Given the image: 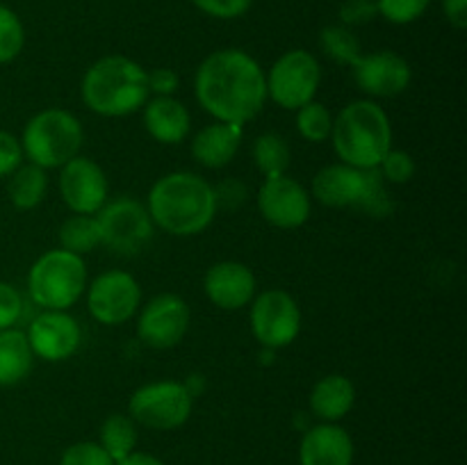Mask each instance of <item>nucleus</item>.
Segmentation results:
<instances>
[{"instance_id": "obj_1", "label": "nucleus", "mask_w": 467, "mask_h": 465, "mask_svg": "<svg viewBox=\"0 0 467 465\" xmlns=\"http://www.w3.org/2000/svg\"><path fill=\"white\" fill-rule=\"evenodd\" d=\"M196 100L217 121L244 128L267 103V78L263 67L240 48L210 53L196 68Z\"/></svg>"}, {"instance_id": "obj_2", "label": "nucleus", "mask_w": 467, "mask_h": 465, "mask_svg": "<svg viewBox=\"0 0 467 465\" xmlns=\"http://www.w3.org/2000/svg\"><path fill=\"white\" fill-rule=\"evenodd\" d=\"M150 219L164 232L192 237L203 232L217 214L214 187L192 171H173L160 178L149 191Z\"/></svg>"}, {"instance_id": "obj_3", "label": "nucleus", "mask_w": 467, "mask_h": 465, "mask_svg": "<svg viewBox=\"0 0 467 465\" xmlns=\"http://www.w3.org/2000/svg\"><path fill=\"white\" fill-rule=\"evenodd\" d=\"M82 100L100 117H128L149 100V80L141 64L123 55H108L87 68Z\"/></svg>"}, {"instance_id": "obj_4", "label": "nucleus", "mask_w": 467, "mask_h": 465, "mask_svg": "<svg viewBox=\"0 0 467 465\" xmlns=\"http://www.w3.org/2000/svg\"><path fill=\"white\" fill-rule=\"evenodd\" d=\"M337 158L356 169H379L392 149V126L374 100H354L333 119L331 137Z\"/></svg>"}, {"instance_id": "obj_5", "label": "nucleus", "mask_w": 467, "mask_h": 465, "mask_svg": "<svg viewBox=\"0 0 467 465\" xmlns=\"http://www.w3.org/2000/svg\"><path fill=\"white\" fill-rule=\"evenodd\" d=\"M313 196L328 208H356L372 217H383L392 208L379 169H356L328 164L313 178Z\"/></svg>"}, {"instance_id": "obj_6", "label": "nucleus", "mask_w": 467, "mask_h": 465, "mask_svg": "<svg viewBox=\"0 0 467 465\" xmlns=\"http://www.w3.org/2000/svg\"><path fill=\"white\" fill-rule=\"evenodd\" d=\"M23 158L41 169H59L80 155L85 130L82 123L67 109L50 108L35 114L23 128Z\"/></svg>"}, {"instance_id": "obj_7", "label": "nucleus", "mask_w": 467, "mask_h": 465, "mask_svg": "<svg viewBox=\"0 0 467 465\" xmlns=\"http://www.w3.org/2000/svg\"><path fill=\"white\" fill-rule=\"evenodd\" d=\"M85 258L64 249L46 251L27 274L30 299L44 310H68L85 294Z\"/></svg>"}, {"instance_id": "obj_8", "label": "nucleus", "mask_w": 467, "mask_h": 465, "mask_svg": "<svg viewBox=\"0 0 467 465\" xmlns=\"http://www.w3.org/2000/svg\"><path fill=\"white\" fill-rule=\"evenodd\" d=\"M194 395L185 383L158 381L141 386L128 401V413L137 424L155 431H171L190 419Z\"/></svg>"}, {"instance_id": "obj_9", "label": "nucleus", "mask_w": 467, "mask_h": 465, "mask_svg": "<svg viewBox=\"0 0 467 465\" xmlns=\"http://www.w3.org/2000/svg\"><path fill=\"white\" fill-rule=\"evenodd\" d=\"M94 217L99 223L100 244L119 255L140 253L153 237L155 223L146 205L128 196L105 203Z\"/></svg>"}, {"instance_id": "obj_10", "label": "nucleus", "mask_w": 467, "mask_h": 465, "mask_svg": "<svg viewBox=\"0 0 467 465\" xmlns=\"http://www.w3.org/2000/svg\"><path fill=\"white\" fill-rule=\"evenodd\" d=\"M267 98L283 109H299L315 100L322 82V68L308 50H290L281 55L269 68Z\"/></svg>"}, {"instance_id": "obj_11", "label": "nucleus", "mask_w": 467, "mask_h": 465, "mask_svg": "<svg viewBox=\"0 0 467 465\" xmlns=\"http://www.w3.org/2000/svg\"><path fill=\"white\" fill-rule=\"evenodd\" d=\"M141 304V287L132 274L112 269L96 278L87 290V308L99 324L119 326L135 317Z\"/></svg>"}, {"instance_id": "obj_12", "label": "nucleus", "mask_w": 467, "mask_h": 465, "mask_svg": "<svg viewBox=\"0 0 467 465\" xmlns=\"http://www.w3.org/2000/svg\"><path fill=\"white\" fill-rule=\"evenodd\" d=\"M251 331L267 349L292 345L301 331V310L285 290H267L251 305Z\"/></svg>"}, {"instance_id": "obj_13", "label": "nucleus", "mask_w": 467, "mask_h": 465, "mask_svg": "<svg viewBox=\"0 0 467 465\" xmlns=\"http://www.w3.org/2000/svg\"><path fill=\"white\" fill-rule=\"evenodd\" d=\"M190 305L178 294H158L141 308L137 336L150 349H171L190 328Z\"/></svg>"}, {"instance_id": "obj_14", "label": "nucleus", "mask_w": 467, "mask_h": 465, "mask_svg": "<svg viewBox=\"0 0 467 465\" xmlns=\"http://www.w3.org/2000/svg\"><path fill=\"white\" fill-rule=\"evenodd\" d=\"M59 169V194L71 212L96 214L108 203V176L94 160L76 155Z\"/></svg>"}, {"instance_id": "obj_15", "label": "nucleus", "mask_w": 467, "mask_h": 465, "mask_svg": "<svg viewBox=\"0 0 467 465\" xmlns=\"http://www.w3.org/2000/svg\"><path fill=\"white\" fill-rule=\"evenodd\" d=\"M258 210L276 228H299L310 217V194L287 173L265 178L258 190Z\"/></svg>"}, {"instance_id": "obj_16", "label": "nucleus", "mask_w": 467, "mask_h": 465, "mask_svg": "<svg viewBox=\"0 0 467 465\" xmlns=\"http://www.w3.org/2000/svg\"><path fill=\"white\" fill-rule=\"evenodd\" d=\"M27 342L32 354L48 363L71 358L82 342V328L67 310H44L27 328Z\"/></svg>"}, {"instance_id": "obj_17", "label": "nucleus", "mask_w": 467, "mask_h": 465, "mask_svg": "<svg viewBox=\"0 0 467 465\" xmlns=\"http://www.w3.org/2000/svg\"><path fill=\"white\" fill-rule=\"evenodd\" d=\"M351 71H354L356 85L368 96H374V98L400 96L401 91L409 89L410 78H413L410 64L401 55L392 53V50L360 55L351 64Z\"/></svg>"}, {"instance_id": "obj_18", "label": "nucleus", "mask_w": 467, "mask_h": 465, "mask_svg": "<svg viewBox=\"0 0 467 465\" xmlns=\"http://www.w3.org/2000/svg\"><path fill=\"white\" fill-rule=\"evenodd\" d=\"M203 290L217 308L240 310L254 301L255 276L244 263L223 260L205 272Z\"/></svg>"}, {"instance_id": "obj_19", "label": "nucleus", "mask_w": 467, "mask_h": 465, "mask_svg": "<svg viewBox=\"0 0 467 465\" xmlns=\"http://www.w3.org/2000/svg\"><path fill=\"white\" fill-rule=\"evenodd\" d=\"M354 440L336 422L315 424L304 433L299 445V465H351Z\"/></svg>"}, {"instance_id": "obj_20", "label": "nucleus", "mask_w": 467, "mask_h": 465, "mask_svg": "<svg viewBox=\"0 0 467 465\" xmlns=\"http://www.w3.org/2000/svg\"><path fill=\"white\" fill-rule=\"evenodd\" d=\"M144 126L160 144H181L192 130V119L185 105L173 96H155L144 105Z\"/></svg>"}, {"instance_id": "obj_21", "label": "nucleus", "mask_w": 467, "mask_h": 465, "mask_svg": "<svg viewBox=\"0 0 467 465\" xmlns=\"http://www.w3.org/2000/svg\"><path fill=\"white\" fill-rule=\"evenodd\" d=\"M244 130L235 123H210L203 130L196 132L192 141V155L199 164L208 169H223L233 162L242 144Z\"/></svg>"}, {"instance_id": "obj_22", "label": "nucleus", "mask_w": 467, "mask_h": 465, "mask_svg": "<svg viewBox=\"0 0 467 465\" xmlns=\"http://www.w3.org/2000/svg\"><path fill=\"white\" fill-rule=\"evenodd\" d=\"M356 404V386L342 374H328L310 392V410L322 422H340Z\"/></svg>"}, {"instance_id": "obj_23", "label": "nucleus", "mask_w": 467, "mask_h": 465, "mask_svg": "<svg viewBox=\"0 0 467 465\" xmlns=\"http://www.w3.org/2000/svg\"><path fill=\"white\" fill-rule=\"evenodd\" d=\"M35 354L27 336L18 328L0 331V386L9 388L21 383L32 372Z\"/></svg>"}, {"instance_id": "obj_24", "label": "nucleus", "mask_w": 467, "mask_h": 465, "mask_svg": "<svg viewBox=\"0 0 467 465\" xmlns=\"http://www.w3.org/2000/svg\"><path fill=\"white\" fill-rule=\"evenodd\" d=\"M46 190H48V178H46V169L36 167V164H21L16 171L12 173L7 185V196L12 201L14 208L18 210H32L44 201Z\"/></svg>"}, {"instance_id": "obj_25", "label": "nucleus", "mask_w": 467, "mask_h": 465, "mask_svg": "<svg viewBox=\"0 0 467 465\" xmlns=\"http://www.w3.org/2000/svg\"><path fill=\"white\" fill-rule=\"evenodd\" d=\"M99 436V445L112 456L114 463L137 451V422L130 415L112 413L100 424Z\"/></svg>"}, {"instance_id": "obj_26", "label": "nucleus", "mask_w": 467, "mask_h": 465, "mask_svg": "<svg viewBox=\"0 0 467 465\" xmlns=\"http://www.w3.org/2000/svg\"><path fill=\"white\" fill-rule=\"evenodd\" d=\"M59 249L71 251L76 255H85L100 246L99 223L94 214H73L59 228Z\"/></svg>"}, {"instance_id": "obj_27", "label": "nucleus", "mask_w": 467, "mask_h": 465, "mask_svg": "<svg viewBox=\"0 0 467 465\" xmlns=\"http://www.w3.org/2000/svg\"><path fill=\"white\" fill-rule=\"evenodd\" d=\"M254 162L265 178L281 176L290 167V146L278 132H265L254 144Z\"/></svg>"}, {"instance_id": "obj_28", "label": "nucleus", "mask_w": 467, "mask_h": 465, "mask_svg": "<svg viewBox=\"0 0 467 465\" xmlns=\"http://www.w3.org/2000/svg\"><path fill=\"white\" fill-rule=\"evenodd\" d=\"M319 44H322L324 53L337 64H351L360 57V41L354 32L347 26H328L324 27L322 35H319Z\"/></svg>"}, {"instance_id": "obj_29", "label": "nucleus", "mask_w": 467, "mask_h": 465, "mask_svg": "<svg viewBox=\"0 0 467 465\" xmlns=\"http://www.w3.org/2000/svg\"><path fill=\"white\" fill-rule=\"evenodd\" d=\"M333 128V117L328 112L327 105L317 103V100H310L304 108L296 109V130L304 140L319 144V141H327L331 137Z\"/></svg>"}, {"instance_id": "obj_30", "label": "nucleus", "mask_w": 467, "mask_h": 465, "mask_svg": "<svg viewBox=\"0 0 467 465\" xmlns=\"http://www.w3.org/2000/svg\"><path fill=\"white\" fill-rule=\"evenodd\" d=\"M26 44L23 23L9 7L0 5V64H7L21 55Z\"/></svg>"}, {"instance_id": "obj_31", "label": "nucleus", "mask_w": 467, "mask_h": 465, "mask_svg": "<svg viewBox=\"0 0 467 465\" xmlns=\"http://www.w3.org/2000/svg\"><path fill=\"white\" fill-rule=\"evenodd\" d=\"M429 3L431 0H377V12L386 21L406 26V23H413L422 16L427 12Z\"/></svg>"}, {"instance_id": "obj_32", "label": "nucleus", "mask_w": 467, "mask_h": 465, "mask_svg": "<svg viewBox=\"0 0 467 465\" xmlns=\"http://www.w3.org/2000/svg\"><path fill=\"white\" fill-rule=\"evenodd\" d=\"M379 171H381L383 181L404 185V182H409L415 176V160L406 150L390 149L386 158L381 160V164H379Z\"/></svg>"}, {"instance_id": "obj_33", "label": "nucleus", "mask_w": 467, "mask_h": 465, "mask_svg": "<svg viewBox=\"0 0 467 465\" xmlns=\"http://www.w3.org/2000/svg\"><path fill=\"white\" fill-rule=\"evenodd\" d=\"M59 465H114V460L99 442H76L64 450Z\"/></svg>"}, {"instance_id": "obj_34", "label": "nucleus", "mask_w": 467, "mask_h": 465, "mask_svg": "<svg viewBox=\"0 0 467 465\" xmlns=\"http://www.w3.org/2000/svg\"><path fill=\"white\" fill-rule=\"evenodd\" d=\"M23 315V296L9 283L0 281V331L5 328H16L18 319Z\"/></svg>"}, {"instance_id": "obj_35", "label": "nucleus", "mask_w": 467, "mask_h": 465, "mask_svg": "<svg viewBox=\"0 0 467 465\" xmlns=\"http://www.w3.org/2000/svg\"><path fill=\"white\" fill-rule=\"evenodd\" d=\"M201 12L214 18H237L249 12L254 0H192Z\"/></svg>"}, {"instance_id": "obj_36", "label": "nucleus", "mask_w": 467, "mask_h": 465, "mask_svg": "<svg viewBox=\"0 0 467 465\" xmlns=\"http://www.w3.org/2000/svg\"><path fill=\"white\" fill-rule=\"evenodd\" d=\"M23 162L21 141L7 130H0V178L12 176Z\"/></svg>"}, {"instance_id": "obj_37", "label": "nucleus", "mask_w": 467, "mask_h": 465, "mask_svg": "<svg viewBox=\"0 0 467 465\" xmlns=\"http://www.w3.org/2000/svg\"><path fill=\"white\" fill-rule=\"evenodd\" d=\"M377 16V0H347L340 7V18L347 26H363Z\"/></svg>"}, {"instance_id": "obj_38", "label": "nucleus", "mask_w": 467, "mask_h": 465, "mask_svg": "<svg viewBox=\"0 0 467 465\" xmlns=\"http://www.w3.org/2000/svg\"><path fill=\"white\" fill-rule=\"evenodd\" d=\"M146 80H149V91H153L155 96H171L178 89V73L173 68H155V71L146 73Z\"/></svg>"}, {"instance_id": "obj_39", "label": "nucleus", "mask_w": 467, "mask_h": 465, "mask_svg": "<svg viewBox=\"0 0 467 465\" xmlns=\"http://www.w3.org/2000/svg\"><path fill=\"white\" fill-rule=\"evenodd\" d=\"M445 14L451 26L463 30L467 26V0H445Z\"/></svg>"}, {"instance_id": "obj_40", "label": "nucleus", "mask_w": 467, "mask_h": 465, "mask_svg": "<svg viewBox=\"0 0 467 465\" xmlns=\"http://www.w3.org/2000/svg\"><path fill=\"white\" fill-rule=\"evenodd\" d=\"M114 465H164V463L158 459V456L146 454V451H132L130 456H126V459L117 460V463H114Z\"/></svg>"}]
</instances>
